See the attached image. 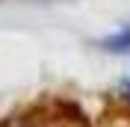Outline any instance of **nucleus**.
Here are the masks:
<instances>
[{"label":"nucleus","mask_w":130,"mask_h":127,"mask_svg":"<svg viewBox=\"0 0 130 127\" xmlns=\"http://www.w3.org/2000/svg\"><path fill=\"white\" fill-rule=\"evenodd\" d=\"M95 47L101 53H109V56H130V24H124L121 30L109 33L104 39H98Z\"/></svg>","instance_id":"nucleus-1"},{"label":"nucleus","mask_w":130,"mask_h":127,"mask_svg":"<svg viewBox=\"0 0 130 127\" xmlns=\"http://www.w3.org/2000/svg\"><path fill=\"white\" fill-rule=\"evenodd\" d=\"M101 127H130V115H115V118H106Z\"/></svg>","instance_id":"nucleus-2"}]
</instances>
